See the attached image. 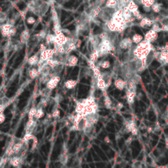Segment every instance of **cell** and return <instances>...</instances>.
<instances>
[{"label": "cell", "mask_w": 168, "mask_h": 168, "mask_svg": "<svg viewBox=\"0 0 168 168\" xmlns=\"http://www.w3.org/2000/svg\"><path fill=\"white\" fill-rule=\"evenodd\" d=\"M100 56L101 55H100V52H99V48H94V50L92 51L91 54L89 56V59L96 62L99 60V58Z\"/></svg>", "instance_id": "cell-25"}, {"label": "cell", "mask_w": 168, "mask_h": 168, "mask_svg": "<svg viewBox=\"0 0 168 168\" xmlns=\"http://www.w3.org/2000/svg\"><path fill=\"white\" fill-rule=\"evenodd\" d=\"M126 89H129L131 90H133V91H136V89H137V82L135 81V79H130L129 81H127V88Z\"/></svg>", "instance_id": "cell-26"}, {"label": "cell", "mask_w": 168, "mask_h": 168, "mask_svg": "<svg viewBox=\"0 0 168 168\" xmlns=\"http://www.w3.org/2000/svg\"><path fill=\"white\" fill-rule=\"evenodd\" d=\"M23 144H24V142L23 141H20V142L15 143L12 146V151H13V154H17L21 152V150L23 148Z\"/></svg>", "instance_id": "cell-21"}, {"label": "cell", "mask_w": 168, "mask_h": 168, "mask_svg": "<svg viewBox=\"0 0 168 168\" xmlns=\"http://www.w3.org/2000/svg\"><path fill=\"white\" fill-rule=\"evenodd\" d=\"M114 85H115L116 89H117L118 90L122 91V90H124L125 89L127 88V81L119 78V79H117L116 81H114Z\"/></svg>", "instance_id": "cell-10"}, {"label": "cell", "mask_w": 168, "mask_h": 168, "mask_svg": "<svg viewBox=\"0 0 168 168\" xmlns=\"http://www.w3.org/2000/svg\"><path fill=\"white\" fill-rule=\"evenodd\" d=\"M101 12H102V9H101V7H94V8L91 10V12H89V21H91V20H94V19L97 18L98 17L100 16Z\"/></svg>", "instance_id": "cell-11"}, {"label": "cell", "mask_w": 168, "mask_h": 168, "mask_svg": "<svg viewBox=\"0 0 168 168\" xmlns=\"http://www.w3.org/2000/svg\"><path fill=\"white\" fill-rule=\"evenodd\" d=\"M143 36L141 35L140 34H135L133 36H132V40H133V43L135 44H139V43H141L143 40Z\"/></svg>", "instance_id": "cell-28"}, {"label": "cell", "mask_w": 168, "mask_h": 168, "mask_svg": "<svg viewBox=\"0 0 168 168\" xmlns=\"http://www.w3.org/2000/svg\"><path fill=\"white\" fill-rule=\"evenodd\" d=\"M40 71H39V68H35V67H33L29 71V76L31 79H35L36 77L39 76L40 75Z\"/></svg>", "instance_id": "cell-29"}, {"label": "cell", "mask_w": 168, "mask_h": 168, "mask_svg": "<svg viewBox=\"0 0 168 168\" xmlns=\"http://www.w3.org/2000/svg\"><path fill=\"white\" fill-rule=\"evenodd\" d=\"M98 48L100 52L101 56L107 55L112 50V44L109 39L107 38V39H104L100 41V44H99Z\"/></svg>", "instance_id": "cell-1"}, {"label": "cell", "mask_w": 168, "mask_h": 168, "mask_svg": "<svg viewBox=\"0 0 168 168\" xmlns=\"http://www.w3.org/2000/svg\"><path fill=\"white\" fill-rule=\"evenodd\" d=\"M155 22L156 21L152 20L149 17H143L141 21H139V25L141 27H147V26H152Z\"/></svg>", "instance_id": "cell-13"}, {"label": "cell", "mask_w": 168, "mask_h": 168, "mask_svg": "<svg viewBox=\"0 0 168 168\" xmlns=\"http://www.w3.org/2000/svg\"><path fill=\"white\" fill-rule=\"evenodd\" d=\"M77 81L73 80V79H69L64 83V87L67 89H73L76 86Z\"/></svg>", "instance_id": "cell-22"}, {"label": "cell", "mask_w": 168, "mask_h": 168, "mask_svg": "<svg viewBox=\"0 0 168 168\" xmlns=\"http://www.w3.org/2000/svg\"><path fill=\"white\" fill-rule=\"evenodd\" d=\"M102 92V94H103V97H104V107H106L107 109H111L112 108V100L111 99L109 98V96L107 95V90H103Z\"/></svg>", "instance_id": "cell-16"}, {"label": "cell", "mask_w": 168, "mask_h": 168, "mask_svg": "<svg viewBox=\"0 0 168 168\" xmlns=\"http://www.w3.org/2000/svg\"><path fill=\"white\" fill-rule=\"evenodd\" d=\"M27 12L26 11H22V12H20V15H21V17H22V19L25 18V17H26V13Z\"/></svg>", "instance_id": "cell-53"}, {"label": "cell", "mask_w": 168, "mask_h": 168, "mask_svg": "<svg viewBox=\"0 0 168 168\" xmlns=\"http://www.w3.org/2000/svg\"><path fill=\"white\" fill-rule=\"evenodd\" d=\"M167 143L168 144V136H167Z\"/></svg>", "instance_id": "cell-56"}, {"label": "cell", "mask_w": 168, "mask_h": 168, "mask_svg": "<svg viewBox=\"0 0 168 168\" xmlns=\"http://www.w3.org/2000/svg\"><path fill=\"white\" fill-rule=\"evenodd\" d=\"M45 40H46V44H54L55 41H56V35L55 34H48L47 36L45 38Z\"/></svg>", "instance_id": "cell-30"}, {"label": "cell", "mask_w": 168, "mask_h": 168, "mask_svg": "<svg viewBox=\"0 0 168 168\" xmlns=\"http://www.w3.org/2000/svg\"><path fill=\"white\" fill-rule=\"evenodd\" d=\"M79 59L76 55H68L67 58H66V65L68 66H76L78 63Z\"/></svg>", "instance_id": "cell-12"}, {"label": "cell", "mask_w": 168, "mask_h": 168, "mask_svg": "<svg viewBox=\"0 0 168 168\" xmlns=\"http://www.w3.org/2000/svg\"><path fill=\"white\" fill-rule=\"evenodd\" d=\"M166 31H168V28H167V30H166Z\"/></svg>", "instance_id": "cell-58"}, {"label": "cell", "mask_w": 168, "mask_h": 168, "mask_svg": "<svg viewBox=\"0 0 168 168\" xmlns=\"http://www.w3.org/2000/svg\"><path fill=\"white\" fill-rule=\"evenodd\" d=\"M103 140H104V142L106 143H111V139H110L109 136H106Z\"/></svg>", "instance_id": "cell-52"}, {"label": "cell", "mask_w": 168, "mask_h": 168, "mask_svg": "<svg viewBox=\"0 0 168 168\" xmlns=\"http://www.w3.org/2000/svg\"><path fill=\"white\" fill-rule=\"evenodd\" d=\"M132 141H133V135H132V136H129V137H128V139H126V141H125V144H126V145H129V144H130Z\"/></svg>", "instance_id": "cell-48"}, {"label": "cell", "mask_w": 168, "mask_h": 168, "mask_svg": "<svg viewBox=\"0 0 168 168\" xmlns=\"http://www.w3.org/2000/svg\"><path fill=\"white\" fill-rule=\"evenodd\" d=\"M37 110H38V108L35 107H31V108L30 109L29 112H28V119H35Z\"/></svg>", "instance_id": "cell-34"}, {"label": "cell", "mask_w": 168, "mask_h": 168, "mask_svg": "<svg viewBox=\"0 0 168 168\" xmlns=\"http://www.w3.org/2000/svg\"><path fill=\"white\" fill-rule=\"evenodd\" d=\"M157 36H158L157 32L154 31L153 29H151L145 34V35H144V40L147 41H149L150 43H154V41L157 39Z\"/></svg>", "instance_id": "cell-8"}, {"label": "cell", "mask_w": 168, "mask_h": 168, "mask_svg": "<svg viewBox=\"0 0 168 168\" xmlns=\"http://www.w3.org/2000/svg\"><path fill=\"white\" fill-rule=\"evenodd\" d=\"M35 36L38 37V38H40V39H45L47 35H46V32L44 30H41V31H40V33L37 34Z\"/></svg>", "instance_id": "cell-43"}, {"label": "cell", "mask_w": 168, "mask_h": 168, "mask_svg": "<svg viewBox=\"0 0 168 168\" xmlns=\"http://www.w3.org/2000/svg\"><path fill=\"white\" fill-rule=\"evenodd\" d=\"M119 7V2L117 0H106L105 7L108 9H117Z\"/></svg>", "instance_id": "cell-14"}, {"label": "cell", "mask_w": 168, "mask_h": 168, "mask_svg": "<svg viewBox=\"0 0 168 168\" xmlns=\"http://www.w3.org/2000/svg\"><path fill=\"white\" fill-rule=\"evenodd\" d=\"M7 158L6 157V158H4V157H3L2 158V161H1V166H2V167H4V165L7 163Z\"/></svg>", "instance_id": "cell-49"}, {"label": "cell", "mask_w": 168, "mask_h": 168, "mask_svg": "<svg viewBox=\"0 0 168 168\" xmlns=\"http://www.w3.org/2000/svg\"><path fill=\"white\" fill-rule=\"evenodd\" d=\"M60 81H61V78L58 75H55L54 76L50 77L49 80L46 83V88H47L48 89H49V90L54 89L55 88L58 86V84H59Z\"/></svg>", "instance_id": "cell-2"}, {"label": "cell", "mask_w": 168, "mask_h": 168, "mask_svg": "<svg viewBox=\"0 0 168 168\" xmlns=\"http://www.w3.org/2000/svg\"><path fill=\"white\" fill-rule=\"evenodd\" d=\"M125 96H126V100L129 104H133L135 102V97H136V91H133L129 89H126L125 90Z\"/></svg>", "instance_id": "cell-9"}, {"label": "cell", "mask_w": 168, "mask_h": 168, "mask_svg": "<svg viewBox=\"0 0 168 168\" xmlns=\"http://www.w3.org/2000/svg\"><path fill=\"white\" fill-rule=\"evenodd\" d=\"M5 120H6V116H5L4 112H0V123L3 124Z\"/></svg>", "instance_id": "cell-45"}, {"label": "cell", "mask_w": 168, "mask_h": 168, "mask_svg": "<svg viewBox=\"0 0 168 168\" xmlns=\"http://www.w3.org/2000/svg\"><path fill=\"white\" fill-rule=\"evenodd\" d=\"M155 58H157V61L161 64H163V65L168 64V52H157V53H155Z\"/></svg>", "instance_id": "cell-5"}, {"label": "cell", "mask_w": 168, "mask_h": 168, "mask_svg": "<svg viewBox=\"0 0 168 168\" xmlns=\"http://www.w3.org/2000/svg\"><path fill=\"white\" fill-rule=\"evenodd\" d=\"M67 159H68V156H67V154H66V152L62 153V154L59 157V161H60V162L62 164H66V162H67Z\"/></svg>", "instance_id": "cell-36"}, {"label": "cell", "mask_w": 168, "mask_h": 168, "mask_svg": "<svg viewBox=\"0 0 168 168\" xmlns=\"http://www.w3.org/2000/svg\"><path fill=\"white\" fill-rule=\"evenodd\" d=\"M152 131H153V129H152V128L151 127L148 128V132H149V133H151Z\"/></svg>", "instance_id": "cell-55"}, {"label": "cell", "mask_w": 168, "mask_h": 168, "mask_svg": "<svg viewBox=\"0 0 168 168\" xmlns=\"http://www.w3.org/2000/svg\"><path fill=\"white\" fill-rule=\"evenodd\" d=\"M96 85H97V88L99 89L101 91H103V90H107V88L109 86V84L105 81L104 79V76L103 74H101L98 78H97V82H96Z\"/></svg>", "instance_id": "cell-3"}, {"label": "cell", "mask_w": 168, "mask_h": 168, "mask_svg": "<svg viewBox=\"0 0 168 168\" xmlns=\"http://www.w3.org/2000/svg\"><path fill=\"white\" fill-rule=\"evenodd\" d=\"M152 29L154 30V31H156V32H160V31H162V27L158 24H157V22H155L154 25L152 26Z\"/></svg>", "instance_id": "cell-40"}, {"label": "cell", "mask_w": 168, "mask_h": 168, "mask_svg": "<svg viewBox=\"0 0 168 168\" xmlns=\"http://www.w3.org/2000/svg\"><path fill=\"white\" fill-rule=\"evenodd\" d=\"M70 40H71V38L66 36L65 34L62 32L59 35H56V41L53 44H62V45H65Z\"/></svg>", "instance_id": "cell-4"}, {"label": "cell", "mask_w": 168, "mask_h": 168, "mask_svg": "<svg viewBox=\"0 0 168 168\" xmlns=\"http://www.w3.org/2000/svg\"><path fill=\"white\" fill-rule=\"evenodd\" d=\"M95 102H95V99L93 95H89V96L87 97L86 99H83V100L81 101V103H82L85 107H86L90 106V105H93V104L95 103Z\"/></svg>", "instance_id": "cell-18"}, {"label": "cell", "mask_w": 168, "mask_h": 168, "mask_svg": "<svg viewBox=\"0 0 168 168\" xmlns=\"http://www.w3.org/2000/svg\"><path fill=\"white\" fill-rule=\"evenodd\" d=\"M139 2L143 6V8L147 12L150 11L151 10V7L153 6V4L154 3H156L155 0H139Z\"/></svg>", "instance_id": "cell-17"}, {"label": "cell", "mask_w": 168, "mask_h": 168, "mask_svg": "<svg viewBox=\"0 0 168 168\" xmlns=\"http://www.w3.org/2000/svg\"><path fill=\"white\" fill-rule=\"evenodd\" d=\"M30 39V32L27 30H23L21 34V36H20V41L22 44H25L27 41L29 40Z\"/></svg>", "instance_id": "cell-24"}, {"label": "cell", "mask_w": 168, "mask_h": 168, "mask_svg": "<svg viewBox=\"0 0 168 168\" xmlns=\"http://www.w3.org/2000/svg\"><path fill=\"white\" fill-rule=\"evenodd\" d=\"M128 26V23L127 22H125L124 21V22H122L121 23H120V24H118V26H117V32H118V33H122L123 31H124L126 29V27H127Z\"/></svg>", "instance_id": "cell-32"}, {"label": "cell", "mask_w": 168, "mask_h": 168, "mask_svg": "<svg viewBox=\"0 0 168 168\" xmlns=\"http://www.w3.org/2000/svg\"><path fill=\"white\" fill-rule=\"evenodd\" d=\"M44 116V110H43V108H42V107L38 108V110H37L36 116H35V119H36V120L41 119Z\"/></svg>", "instance_id": "cell-38"}, {"label": "cell", "mask_w": 168, "mask_h": 168, "mask_svg": "<svg viewBox=\"0 0 168 168\" xmlns=\"http://www.w3.org/2000/svg\"><path fill=\"white\" fill-rule=\"evenodd\" d=\"M99 66H101L102 69H108L110 66H111V63L108 60H104V61H102V62H100V64H99Z\"/></svg>", "instance_id": "cell-37"}, {"label": "cell", "mask_w": 168, "mask_h": 168, "mask_svg": "<svg viewBox=\"0 0 168 168\" xmlns=\"http://www.w3.org/2000/svg\"><path fill=\"white\" fill-rule=\"evenodd\" d=\"M17 33V28L16 27H12L11 30H10V31H9V34H8V37H11V36H13L15 35Z\"/></svg>", "instance_id": "cell-44"}, {"label": "cell", "mask_w": 168, "mask_h": 168, "mask_svg": "<svg viewBox=\"0 0 168 168\" xmlns=\"http://www.w3.org/2000/svg\"><path fill=\"white\" fill-rule=\"evenodd\" d=\"M21 161H22V159L18 156H13L9 158V163L13 167H17L19 165L21 164Z\"/></svg>", "instance_id": "cell-20"}, {"label": "cell", "mask_w": 168, "mask_h": 168, "mask_svg": "<svg viewBox=\"0 0 168 168\" xmlns=\"http://www.w3.org/2000/svg\"><path fill=\"white\" fill-rule=\"evenodd\" d=\"M13 27V25L11 22H5L1 25V33L4 37H8V34L10 30Z\"/></svg>", "instance_id": "cell-7"}, {"label": "cell", "mask_w": 168, "mask_h": 168, "mask_svg": "<svg viewBox=\"0 0 168 168\" xmlns=\"http://www.w3.org/2000/svg\"><path fill=\"white\" fill-rule=\"evenodd\" d=\"M47 49V48H46V45L44 44H41L40 46V52H42V51H44V50H46Z\"/></svg>", "instance_id": "cell-50"}, {"label": "cell", "mask_w": 168, "mask_h": 168, "mask_svg": "<svg viewBox=\"0 0 168 168\" xmlns=\"http://www.w3.org/2000/svg\"><path fill=\"white\" fill-rule=\"evenodd\" d=\"M34 142H33V144H32V148H31V149L32 150H35L36 149L37 147V144H38V139H37L36 137H35L33 139Z\"/></svg>", "instance_id": "cell-47"}, {"label": "cell", "mask_w": 168, "mask_h": 168, "mask_svg": "<svg viewBox=\"0 0 168 168\" xmlns=\"http://www.w3.org/2000/svg\"><path fill=\"white\" fill-rule=\"evenodd\" d=\"M39 62H40V56L38 53L36 54H34L32 56H30L28 59V64H29L30 66H36L39 64Z\"/></svg>", "instance_id": "cell-15"}, {"label": "cell", "mask_w": 168, "mask_h": 168, "mask_svg": "<svg viewBox=\"0 0 168 168\" xmlns=\"http://www.w3.org/2000/svg\"><path fill=\"white\" fill-rule=\"evenodd\" d=\"M123 107H124V105H123V103H122V102H118V103H117V107L118 110L122 109V108H123Z\"/></svg>", "instance_id": "cell-51"}, {"label": "cell", "mask_w": 168, "mask_h": 168, "mask_svg": "<svg viewBox=\"0 0 168 168\" xmlns=\"http://www.w3.org/2000/svg\"><path fill=\"white\" fill-rule=\"evenodd\" d=\"M36 22V19L34 17H29L27 20H26V23L29 24V25H33Z\"/></svg>", "instance_id": "cell-41"}, {"label": "cell", "mask_w": 168, "mask_h": 168, "mask_svg": "<svg viewBox=\"0 0 168 168\" xmlns=\"http://www.w3.org/2000/svg\"><path fill=\"white\" fill-rule=\"evenodd\" d=\"M35 138V136L34 135L31 133V132H26V134L24 135L23 136V138H22V141L24 143H26V142H29L30 140H32V139Z\"/></svg>", "instance_id": "cell-31"}, {"label": "cell", "mask_w": 168, "mask_h": 168, "mask_svg": "<svg viewBox=\"0 0 168 168\" xmlns=\"http://www.w3.org/2000/svg\"><path fill=\"white\" fill-rule=\"evenodd\" d=\"M117 1H118V2H120V1H121V0H117Z\"/></svg>", "instance_id": "cell-57"}, {"label": "cell", "mask_w": 168, "mask_h": 168, "mask_svg": "<svg viewBox=\"0 0 168 168\" xmlns=\"http://www.w3.org/2000/svg\"><path fill=\"white\" fill-rule=\"evenodd\" d=\"M48 66H50L52 69H55L56 67H58L61 65V62L58 60V59H54V58H51L49 60H48L47 62Z\"/></svg>", "instance_id": "cell-23"}, {"label": "cell", "mask_w": 168, "mask_h": 168, "mask_svg": "<svg viewBox=\"0 0 168 168\" xmlns=\"http://www.w3.org/2000/svg\"><path fill=\"white\" fill-rule=\"evenodd\" d=\"M60 116V111L58 109H55L53 111V112L51 114V117L53 118H58Z\"/></svg>", "instance_id": "cell-42"}, {"label": "cell", "mask_w": 168, "mask_h": 168, "mask_svg": "<svg viewBox=\"0 0 168 168\" xmlns=\"http://www.w3.org/2000/svg\"><path fill=\"white\" fill-rule=\"evenodd\" d=\"M162 51L168 52V43H167V44H166V45H165L164 47H163V49H162Z\"/></svg>", "instance_id": "cell-54"}, {"label": "cell", "mask_w": 168, "mask_h": 168, "mask_svg": "<svg viewBox=\"0 0 168 168\" xmlns=\"http://www.w3.org/2000/svg\"><path fill=\"white\" fill-rule=\"evenodd\" d=\"M92 71H93L94 76V77L96 79L102 74L101 73V71H100V67H99V66H96V67H95L94 69H93Z\"/></svg>", "instance_id": "cell-39"}, {"label": "cell", "mask_w": 168, "mask_h": 168, "mask_svg": "<svg viewBox=\"0 0 168 168\" xmlns=\"http://www.w3.org/2000/svg\"><path fill=\"white\" fill-rule=\"evenodd\" d=\"M131 135H133V136H135V135H138V133H139V130H138L137 126H135V127L133 128V129L131 130Z\"/></svg>", "instance_id": "cell-46"}, {"label": "cell", "mask_w": 168, "mask_h": 168, "mask_svg": "<svg viewBox=\"0 0 168 168\" xmlns=\"http://www.w3.org/2000/svg\"><path fill=\"white\" fill-rule=\"evenodd\" d=\"M106 25L109 31H111V32H117L118 24H117L116 22H113L112 19L107 22H106Z\"/></svg>", "instance_id": "cell-19"}, {"label": "cell", "mask_w": 168, "mask_h": 168, "mask_svg": "<svg viewBox=\"0 0 168 168\" xmlns=\"http://www.w3.org/2000/svg\"><path fill=\"white\" fill-rule=\"evenodd\" d=\"M84 109H85V107L81 103V102H78L76 104V113H82L84 114Z\"/></svg>", "instance_id": "cell-33"}, {"label": "cell", "mask_w": 168, "mask_h": 168, "mask_svg": "<svg viewBox=\"0 0 168 168\" xmlns=\"http://www.w3.org/2000/svg\"><path fill=\"white\" fill-rule=\"evenodd\" d=\"M151 9L155 13H159L162 10V4L159 3H154L153 6L151 7Z\"/></svg>", "instance_id": "cell-35"}, {"label": "cell", "mask_w": 168, "mask_h": 168, "mask_svg": "<svg viewBox=\"0 0 168 168\" xmlns=\"http://www.w3.org/2000/svg\"><path fill=\"white\" fill-rule=\"evenodd\" d=\"M132 44H133V40H132V38H124V39H122L121 41H120V43H119V47L121 49H123V50H126V49H129V48H131L132 46Z\"/></svg>", "instance_id": "cell-6"}, {"label": "cell", "mask_w": 168, "mask_h": 168, "mask_svg": "<svg viewBox=\"0 0 168 168\" xmlns=\"http://www.w3.org/2000/svg\"><path fill=\"white\" fill-rule=\"evenodd\" d=\"M126 7H127V8L130 10V11L132 13H133L134 12L139 10V6H138V4H136L134 0H131V2L128 4V5Z\"/></svg>", "instance_id": "cell-27"}]
</instances>
